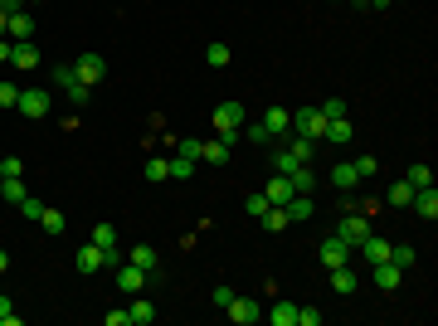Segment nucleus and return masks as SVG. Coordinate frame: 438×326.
<instances>
[{
	"instance_id": "f257e3e1",
	"label": "nucleus",
	"mask_w": 438,
	"mask_h": 326,
	"mask_svg": "<svg viewBox=\"0 0 438 326\" xmlns=\"http://www.w3.org/2000/svg\"><path fill=\"white\" fill-rule=\"evenodd\" d=\"M244 117H248L244 103H219V108H215V132L234 146V136H239V127H244Z\"/></svg>"
},
{
	"instance_id": "f03ea898",
	"label": "nucleus",
	"mask_w": 438,
	"mask_h": 326,
	"mask_svg": "<svg viewBox=\"0 0 438 326\" xmlns=\"http://www.w3.org/2000/svg\"><path fill=\"white\" fill-rule=\"evenodd\" d=\"M287 132H292V136H307V141H322V132H327V117H322V108H297Z\"/></svg>"
},
{
	"instance_id": "7ed1b4c3",
	"label": "nucleus",
	"mask_w": 438,
	"mask_h": 326,
	"mask_svg": "<svg viewBox=\"0 0 438 326\" xmlns=\"http://www.w3.org/2000/svg\"><path fill=\"white\" fill-rule=\"evenodd\" d=\"M73 78L88 83V88H93V83H103V78H108V58H103V54H78V63H73Z\"/></svg>"
},
{
	"instance_id": "20e7f679",
	"label": "nucleus",
	"mask_w": 438,
	"mask_h": 326,
	"mask_svg": "<svg viewBox=\"0 0 438 326\" xmlns=\"http://www.w3.org/2000/svg\"><path fill=\"white\" fill-rule=\"evenodd\" d=\"M365 234H370V219L360 215V210H356V215H346L341 224H336V239H341L346 248H356L360 239H365Z\"/></svg>"
},
{
	"instance_id": "39448f33",
	"label": "nucleus",
	"mask_w": 438,
	"mask_h": 326,
	"mask_svg": "<svg viewBox=\"0 0 438 326\" xmlns=\"http://www.w3.org/2000/svg\"><path fill=\"white\" fill-rule=\"evenodd\" d=\"M15 112H25V117H44V112H49V93H44V88H20Z\"/></svg>"
},
{
	"instance_id": "423d86ee",
	"label": "nucleus",
	"mask_w": 438,
	"mask_h": 326,
	"mask_svg": "<svg viewBox=\"0 0 438 326\" xmlns=\"http://www.w3.org/2000/svg\"><path fill=\"white\" fill-rule=\"evenodd\" d=\"M224 312H229V322H234V326H253L258 317H263V307H258L253 297H234Z\"/></svg>"
},
{
	"instance_id": "0eeeda50",
	"label": "nucleus",
	"mask_w": 438,
	"mask_h": 326,
	"mask_svg": "<svg viewBox=\"0 0 438 326\" xmlns=\"http://www.w3.org/2000/svg\"><path fill=\"white\" fill-rule=\"evenodd\" d=\"M146 277H151L146 268H137V263H122V268H117V287H122L127 297H137L141 287H146Z\"/></svg>"
},
{
	"instance_id": "6e6552de",
	"label": "nucleus",
	"mask_w": 438,
	"mask_h": 326,
	"mask_svg": "<svg viewBox=\"0 0 438 326\" xmlns=\"http://www.w3.org/2000/svg\"><path fill=\"white\" fill-rule=\"evenodd\" d=\"M370 272H375V287H380V292H394V287L404 282V268H394L389 258H380V263H370Z\"/></svg>"
},
{
	"instance_id": "1a4fd4ad",
	"label": "nucleus",
	"mask_w": 438,
	"mask_h": 326,
	"mask_svg": "<svg viewBox=\"0 0 438 326\" xmlns=\"http://www.w3.org/2000/svg\"><path fill=\"white\" fill-rule=\"evenodd\" d=\"M409 205H414V215H419V219H438V190H434V185L414 190V200H409Z\"/></svg>"
},
{
	"instance_id": "9d476101",
	"label": "nucleus",
	"mask_w": 438,
	"mask_h": 326,
	"mask_svg": "<svg viewBox=\"0 0 438 326\" xmlns=\"http://www.w3.org/2000/svg\"><path fill=\"white\" fill-rule=\"evenodd\" d=\"M78 268H83V272H98V268H108V248H98L93 239H88V244L78 248Z\"/></svg>"
},
{
	"instance_id": "9b49d317",
	"label": "nucleus",
	"mask_w": 438,
	"mask_h": 326,
	"mask_svg": "<svg viewBox=\"0 0 438 326\" xmlns=\"http://www.w3.org/2000/svg\"><path fill=\"white\" fill-rule=\"evenodd\" d=\"M10 68H39V49L29 44V39H15V54H10Z\"/></svg>"
},
{
	"instance_id": "f8f14e48",
	"label": "nucleus",
	"mask_w": 438,
	"mask_h": 326,
	"mask_svg": "<svg viewBox=\"0 0 438 326\" xmlns=\"http://www.w3.org/2000/svg\"><path fill=\"white\" fill-rule=\"evenodd\" d=\"M229 151H234V146H229L224 136H215V141H200V161H210V165H224V161H229Z\"/></svg>"
},
{
	"instance_id": "ddd939ff",
	"label": "nucleus",
	"mask_w": 438,
	"mask_h": 326,
	"mask_svg": "<svg viewBox=\"0 0 438 326\" xmlns=\"http://www.w3.org/2000/svg\"><path fill=\"white\" fill-rule=\"evenodd\" d=\"M322 263H327V268H341V263H351V248H346L341 239H336V234H331L327 244H322Z\"/></svg>"
},
{
	"instance_id": "4468645a",
	"label": "nucleus",
	"mask_w": 438,
	"mask_h": 326,
	"mask_svg": "<svg viewBox=\"0 0 438 326\" xmlns=\"http://www.w3.org/2000/svg\"><path fill=\"white\" fill-rule=\"evenodd\" d=\"M263 127H268V136H287L292 112H287V108H268V112H263Z\"/></svg>"
},
{
	"instance_id": "2eb2a0df",
	"label": "nucleus",
	"mask_w": 438,
	"mask_h": 326,
	"mask_svg": "<svg viewBox=\"0 0 438 326\" xmlns=\"http://www.w3.org/2000/svg\"><path fill=\"white\" fill-rule=\"evenodd\" d=\"M263 195H268V205H287L297 190H292V180H287V175H277V170H273V180H268V190H263Z\"/></svg>"
},
{
	"instance_id": "dca6fc26",
	"label": "nucleus",
	"mask_w": 438,
	"mask_h": 326,
	"mask_svg": "<svg viewBox=\"0 0 438 326\" xmlns=\"http://www.w3.org/2000/svg\"><path fill=\"white\" fill-rule=\"evenodd\" d=\"M322 141H331V146H346V141H351V117H331L327 132H322Z\"/></svg>"
},
{
	"instance_id": "f3484780",
	"label": "nucleus",
	"mask_w": 438,
	"mask_h": 326,
	"mask_svg": "<svg viewBox=\"0 0 438 326\" xmlns=\"http://www.w3.org/2000/svg\"><path fill=\"white\" fill-rule=\"evenodd\" d=\"M282 210H287V219H292V224H302V219H312V215H317V205H312V195H292V200H287Z\"/></svg>"
},
{
	"instance_id": "a211bd4d",
	"label": "nucleus",
	"mask_w": 438,
	"mask_h": 326,
	"mask_svg": "<svg viewBox=\"0 0 438 326\" xmlns=\"http://www.w3.org/2000/svg\"><path fill=\"white\" fill-rule=\"evenodd\" d=\"M34 34V15L20 10V15H10V25H5V39H29Z\"/></svg>"
},
{
	"instance_id": "6ab92c4d",
	"label": "nucleus",
	"mask_w": 438,
	"mask_h": 326,
	"mask_svg": "<svg viewBox=\"0 0 438 326\" xmlns=\"http://www.w3.org/2000/svg\"><path fill=\"white\" fill-rule=\"evenodd\" d=\"M287 180H292V190H297V195H312V190H317V170H312V165L287 170Z\"/></svg>"
},
{
	"instance_id": "aec40b11",
	"label": "nucleus",
	"mask_w": 438,
	"mask_h": 326,
	"mask_svg": "<svg viewBox=\"0 0 438 326\" xmlns=\"http://www.w3.org/2000/svg\"><path fill=\"white\" fill-rule=\"evenodd\" d=\"M331 185H336V190H356V185H360L356 165H351V161H341L336 170H331Z\"/></svg>"
},
{
	"instance_id": "412c9836",
	"label": "nucleus",
	"mask_w": 438,
	"mask_h": 326,
	"mask_svg": "<svg viewBox=\"0 0 438 326\" xmlns=\"http://www.w3.org/2000/svg\"><path fill=\"white\" fill-rule=\"evenodd\" d=\"M331 287H336L341 297H351V292H356V272H351V263H341V268H331Z\"/></svg>"
},
{
	"instance_id": "4be33fe9",
	"label": "nucleus",
	"mask_w": 438,
	"mask_h": 326,
	"mask_svg": "<svg viewBox=\"0 0 438 326\" xmlns=\"http://www.w3.org/2000/svg\"><path fill=\"white\" fill-rule=\"evenodd\" d=\"M25 180H20V175H0V200H10V205H20V200H25Z\"/></svg>"
},
{
	"instance_id": "5701e85b",
	"label": "nucleus",
	"mask_w": 438,
	"mask_h": 326,
	"mask_svg": "<svg viewBox=\"0 0 438 326\" xmlns=\"http://www.w3.org/2000/svg\"><path fill=\"white\" fill-rule=\"evenodd\" d=\"M263 229H268V234H277V229H287V224H292V219H287V210H282V205H268V210H263Z\"/></svg>"
},
{
	"instance_id": "b1692460",
	"label": "nucleus",
	"mask_w": 438,
	"mask_h": 326,
	"mask_svg": "<svg viewBox=\"0 0 438 326\" xmlns=\"http://www.w3.org/2000/svg\"><path fill=\"white\" fill-rule=\"evenodd\" d=\"M127 263H137V268H146L151 277H156V248H151V244H137V248H132V258H127Z\"/></svg>"
},
{
	"instance_id": "393cba45",
	"label": "nucleus",
	"mask_w": 438,
	"mask_h": 326,
	"mask_svg": "<svg viewBox=\"0 0 438 326\" xmlns=\"http://www.w3.org/2000/svg\"><path fill=\"white\" fill-rule=\"evenodd\" d=\"M273 326H297V302H273Z\"/></svg>"
},
{
	"instance_id": "a878e982",
	"label": "nucleus",
	"mask_w": 438,
	"mask_h": 326,
	"mask_svg": "<svg viewBox=\"0 0 438 326\" xmlns=\"http://www.w3.org/2000/svg\"><path fill=\"white\" fill-rule=\"evenodd\" d=\"M127 317H132V326H146V322H156V307H151L146 297H137L132 307H127Z\"/></svg>"
},
{
	"instance_id": "bb28decb",
	"label": "nucleus",
	"mask_w": 438,
	"mask_h": 326,
	"mask_svg": "<svg viewBox=\"0 0 438 326\" xmlns=\"http://www.w3.org/2000/svg\"><path fill=\"white\" fill-rule=\"evenodd\" d=\"M389 263H394V268H414V263H419V253H414L409 244H389Z\"/></svg>"
},
{
	"instance_id": "cd10ccee",
	"label": "nucleus",
	"mask_w": 438,
	"mask_h": 326,
	"mask_svg": "<svg viewBox=\"0 0 438 326\" xmlns=\"http://www.w3.org/2000/svg\"><path fill=\"white\" fill-rule=\"evenodd\" d=\"M205 63H210V68H229V44H205Z\"/></svg>"
},
{
	"instance_id": "c85d7f7f",
	"label": "nucleus",
	"mask_w": 438,
	"mask_h": 326,
	"mask_svg": "<svg viewBox=\"0 0 438 326\" xmlns=\"http://www.w3.org/2000/svg\"><path fill=\"white\" fill-rule=\"evenodd\" d=\"M404 180H409L414 190H424V185H434V170H429V165H424V161H414V165H409V175H404Z\"/></svg>"
},
{
	"instance_id": "c756f323",
	"label": "nucleus",
	"mask_w": 438,
	"mask_h": 326,
	"mask_svg": "<svg viewBox=\"0 0 438 326\" xmlns=\"http://www.w3.org/2000/svg\"><path fill=\"white\" fill-rule=\"evenodd\" d=\"M146 180H151V185H161V180H170V161H161V156H151V161H146Z\"/></svg>"
},
{
	"instance_id": "7c9ffc66",
	"label": "nucleus",
	"mask_w": 438,
	"mask_h": 326,
	"mask_svg": "<svg viewBox=\"0 0 438 326\" xmlns=\"http://www.w3.org/2000/svg\"><path fill=\"white\" fill-rule=\"evenodd\" d=\"M93 244L112 253V248H117V229H112V224H93Z\"/></svg>"
},
{
	"instance_id": "2f4dec72",
	"label": "nucleus",
	"mask_w": 438,
	"mask_h": 326,
	"mask_svg": "<svg viewBox=\"0 0 438 326\" xmlns=\"http://www.w3.org/2000/svg\"><path fill=\"white\" fill-rule=\"evenodd\" d=\"M190 175H195V161L175 151V161H170V180H190Z\"/></svg>"
},
{
	"instance_id": "473e14b6",
	"label": "nucleus",
	"mask_w": 438,
	"mask_h": 326,
	"mask_svg": "<svg viewBox=\"0 0 438 326\" xmlns=\"http://www.w3.org/2000/svg\"><path fill=\"white\" fill-rule=\"evenodd\" d=\"M409 200H414V185H409V180H394V185H389V205H399V210H404Z\"/></svg>"
},
{
	"instance_id": "72a5a7b5",
	"label": "nucleus",
	"mask_w": 438,
	"mask_h": 326,
	"mask_svg": "<svg viewBox=\"0 0 438 326\" xmlns=\"http://www.w3.org/2000/svg\"><path fill=\"white\" fill-rule=\"evenodd\" d=\"M63 93H68V103H73V108H88V93H93V88H88V83H68Z\"/></svg>"
},
{
	"instance_id": "f704fd0d",
	"label": "nucleus",
	"mask_w": 438,
	"mask_h": 326,
	"mask_svg": "<svg viewBox=\"0 0 438 326\" xmlns=\"http://www.w3.org/2000/svg\"><path fill=\"white\" fill-rule=\"evenodd\" d=\"M44 210H49V205H39L34 195H25V200H20V215H25V219H34V224H39V215H44Z\"/></svg>"
},
{
	"instance_id": "c9c22d12",
	"label": "nucleus",
	"mask_w": 438,
	"mask_h": 326,
	"mask_svg": "<svg viewBox=\"0 0 438 326\" xmlns=\"http://www.w3.org/2000/svg\"><path fill=\"white\" fill-rule=\"evenodd\" d=\"M39 224H44V234H63V215H58V210H44Z\"/></svg>"
},
{
	"instance_id": "e433bc0d",
	"label": "nucleus",
	"mask_w": 438,
	"mask_h": 326,
	"mask_svg": "<svg viewBox=\"0 0 438 326\" xmlns=\"http://www.w3.org/2000/svg\"><path fill=\"white\" fill-rule=\"evenodd\" d=\"M15 103H20V88H15V83H5V78H0V108H15Z\"/></svg>"
},
{
	"instance_id": "4c0bfd02",
	"label": "nucleus",
	"mask_w": 438,
	"mask_h": 326,
	"mask_svg": "<svg viewBox=\"0 0 438 326\" xmlns=\"http://www.w3.org/2000/svg\"><path fill=\"white\" fill-rule=\"evenodd\" d=\"M351 165H356V175H360V180H370V175L380 170V161H375V156H360V161H351Z\"/></svg>"
},
{
	"instance_id": "58836bf2",
	"label": "nucleus",
	"mask_w": 438,
	"mask_h": 326,
	"mask_svg": "<svg viewBox=\"0 0 438 326\" xmlns=\"http://www.w3.org/2000/svg\"><path fill=\"white\" fill-rule=\"evenodd\" d=\"M68 83H78L73 78V63H58L54 68V88H68Z\"/></svg>"
},
{
	"instance_id": "ea45409f",
	"label": "nucleus",
	"mask_w": 438,
	"mask_h": 326,
	"mask_svg": "<svg viewBox=\"0 0 438 326\" xmlns=\"http://www.w3.org/2000/svg\"><path fill=\"white\" fill-rule=\"evenodd\" d=\"M297 326H322V312L317 307H297Z\"/></svg>"
},
{
	"instance_id": "a19ab883",
	"label": "nucleus",
	"mask_w": 438,
	"mask_h": 326,
	"mask_svg": "<svg viewBox=\"0 0 438 326\" xmlns=\"http://www.w3.org/2000/svg\"><path fill=\"white\" fill-rule=\"evenodd\" d=\"M322 117H346V103H341V98H327V103H322Z\"/></svg>"
},
{
	"instance_id": "79ce46f5",
	"label": "nucleus",
	"mask_w": 438,
	"mask_h": 326,
	"mask_svg": "<svg viewBox=\"0 0 438 326\" xmlns=\"http://www.w3.org/2000/svg\"><path fill=\"white\" fill-rule=\"evenodd\" d=\"M244 210H248L253 219H258L263 210H268V195H248V200H244Z\"/></svg>"
},
{
	"instance_id": "37998d69",
	"label": "nucleus",
	"mask_w": 438,
	"mask_h": 326,
	"mask_svg": "<svg viewBox=\"0 0 438 326\" xmlns=\"http://www.w3.org/2000/svg\"><path fill=\"white\" fill-rule=\"evenodd\" d=\"M175 151H180V156H190V161H200V141H195V136H185V141H175Z\"/></svg>"
},
{
	"instance_id": "c03bdc74",
	"label": "nucleus",
	"mask_w": 438,
	"mask_h": 326,
	"mask_svg": "<svg viewBox=\"0 0 438 326\" xmlns=\"http://www.w3.org/2000/svg\"><path fill=\"white\" fill-rule=\"evenodd\" d=\"M25 165H20V156H0V175H20Z\"/></svg>"
},
{
	"instance_id": "a18cd8bd",
	"label": "nucleus",
	"mask_w": 438,
	"mask_h": 326,
	"mask_svg": "<svg viewBox=\"0 0 438 326\" xmlns=\"http://www.w3.org/2000/svg\"><path fill=\"white\" fill-rule=\"evenodd\" d=\"M239 132H244L248 141H268V127H263V122H253V127H239Z\"/></svg>"
},
{
	"instance_id": "49530a36",
	"label": "nucleus",
	"mask_w": 438,
	"mask_h": 326,
	"mask_svg": "<svg viewBox=\"0 0 438 326\" xmlns=\"http://www.w3.org/2000/svg\"><path fill=\"white\" fill-rule=\"evenodd\" d=\"M103 322H108V326H132V317H127V312L117 307V312H108V317H103Z\"/></svg>"
},
{
	"instance_id": "de8ad7c7",
	"label": "nucleus",
	"mask_w": 438,
	"mask_h": 326,
	"mask_svg": "<svg viewBox=\"0 0 438 326\" xmlns=\"http://www.w3.org/2000/svg\"><path fill=\"white\" fill-rule=\"evenodd\" d=\"M10 54H15V39H0V68L10 63Z\"/></svg>"
},
{
	"instance_id": "09e8293b",
	"label": "nucleus",
	"mask_w": 438,
	"mask_h": 326,
	"mask_svg": "<svg viewBox=\"0 0 438 326\" xmlns=\"http://www.w3.org/2000/svg\"><path fill=\"white\" fill-rule=\"evenodd\" d=\"M0 10H5V15H20V10H25V0H0Z\"/></svg>"
},
{
	"instance_id": "8fccbe9b",
	"label": "nucleus",
	"mask_w": 438,
	"mask_h": 326,
	"mask_svg": "<svg viewBox=\"0 0 438 326\" xmlns=\"http://www.w3.org/2000/svg\"><path fill=\"white\" fill-rule=\"evenodd\" d=\"M10 312H15V307H10V297H5V292H0V322H5V317H10Z\"/></svg>"
},
{
	"instance_id": "3c124183",
	"label": "nucleus",
	"mask_w": 438,
	"mask_h": 326,
	"mask_svg": "<svg viewBox=\"0 0 438 326\" xmlns=\"http://www.w3.org/2000/svg\"><path fill=\"white\" fill-rule=\"evenodd\" d=\"M5 268H10V253H5V248H0V272H5Z\"/></svg>"
},
{
	"instance_id": "603ef678",
	"label": "nucleus",
	"mask_w": 438,
	"mask_h": 326,
	"mask_svg": "<svg viewBox=\"0 0 438 326\" xmlns=\"http://www.w3.org/2000/svg\"><path fill=\"white\" fill-rule=\"evenodd\" d=\"M5 25H10V15H5V10H0V39H5Z\"/></svg>"
},
{
	"instance_id": "864d4df0",
	"label": "nucleus",
	"mask_w": 438,
	"mask_h": 326,
	"mask_svg": "<svg viewBox=\"0 0 438 326\" xmlns=\"http://www.w3.org/2000/svg\"><path fill=\"white\" fill-rule=\"evenodd\" d=\"M25 5H39V0H25Z\"/></svg>"
},
{
	"instance_id": "5fc2aeb1",
	"label": "nucleus",
	"mask_w": 438,
	"mask_h": 326,
	"mask_svg": "<svg viewBox=\"0 0 438 326\" xmlns=\"http://www.w3.org/2000/svg\"><path fill=\"white\" fill-rule=\"evenodd\" d=\"M351 5H365V0H351Z\"/></svg>"
}]
</instances>
